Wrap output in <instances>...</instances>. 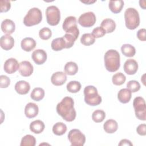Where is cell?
<instances>
[{
	"label": "cell",
	"mask_w": 146,
	"mask_h": 146,
	"mask_svg": "<svg viewBox=\"0 0 146 146\" xmlns=\"http://www.w3.org/2000/svg\"><path fill=\"white\" fill-rule=\"evenodd\" d=\"M125 23L127 29L135 30L140 24L139 12L134 8L129 7L126 9L124 13Z\"/></svg>",
	"instance_id": "cell-4"
},
{
	"label": "cell",
	"mask_w": 146,
	"mask_h": 146,
	"mask_svg": "<svg viewBox=\"0 0 146 146\" xmlns=\"http://www.w3.org/2000/svg\"><path fill=\"white\" fill-rule=\"evenodd\" d=\"M47 53L42 49H37L33 51L31 58L33 61L38 65L43 64L47 60Z\"/></svg>",
	"instance_id": "cell-12"
},
{
	"label": "cell",
	"mask_w": 146,
	"mask_h": 146,
	"mask_svg": "<svg viewBox=\"0 0 146 146\" xmlns=\"http://www.w3.org/2000/svg\"><path fill=\"white\" fill-rule=\"evenodd\" d=\"M96 21L95 14L89 11L82 14L78 19V23L84 27H90L94 25Z\"/></svg>",
	"instance_id": "cell-10"
},
{
	"label": "cell",
	"mask_w": 146,
	"mask_h": 146,
	"mask_svg": "<svg viewBox=\"0 0 146 146\" xmlns=\"http://www.w3.org/2000/svg\"><path fill=\"white\" fill-rule=\"evenodd\" d=\"M1 27L2 31L4 33L10 35L14 32L15 29V25L12 20L6 19L2 22Z\"/></svg>",
	"instance_id": "cell-18"
},
{
	"label": "cell",
	"mask_w": 146,
	"mask_h": 146,
	"mask_svg": "<svg viewBox=\"0 0 146 146\" xmlns=\"http://www.w3.org/2000/svg\"><path fill=\"white\" fill-rule=\"evenodd\" d=\"M47 22L51 26L57 25L60 19L59 9L55 6H50L46 10Z\"/></svg>",
	"instance_id": "cell-8"
},
{
	"label": "cell",
	"mask_w": 146,
	"mask_h": 146,
	"mask_svg": "<svg viewBox=\"0 0 146 146\" xmlns=\"http://www.w3.org/2000/svg\"><path fill=\"white\" fill-rule=\"evenodd\" d=\"M19 68V64L17 59L15 58H9L7 59L4 63L3 68L5 71L9 74H11L15 72Z\"/></svg>",
	"instance_id": "cell-11"
},
{
	"label": "cell",
	"mask_w": 146,
	"mask_h": 146,
	"mask_svg": "<svg viewBox=\"0 0 146 146\" xmlns=\"http://www.w3.org/2000/svg\"><path fill=\"white\" fill-rule=\"evenodd\" d=\"M106 117V113L104 111L97 110L94 111L92 114V119L96 123H100L104 120Z\"/></svg>",
	"instance_id": "cell-35"
},
{
	"label": "cell",
	"mask_w": 146,
	"mask_h": 146,
	"mask_svg": "<svg viewBox=\"0 0 146 146\" xmlns=\"http://www.w3.org/2000/svg\"><path fill=\"white\" fill-rule=\"evenodd\" d=\"M19 72L22 76H29L33 72V66L29 61H22L19 63Z\"/></svg>",
	"instance_id": "cell-14"
},
{
	"label": "cell",
	"mask_w": 146,
	"mask_h": 146,
	"mask_svg": "<svg viewBox=\"0 0 146 146\" xmlns=\"http://www.w3.org/2000/svg\"><path fill=\"white\" fill-rule=\"evenodd\" d=\"M44 96V91L43 88L40 87L34 88L30 94L31 98L36 102H39L43 99Z\"/></svg>",
	"instance_id": "cell-27"
},
{
	"label": "cell",
	"mask_w": 146,
	"mask_h": 146,
	"mask_svg": "<svg viewBox=\"0 0 146 146\" xmlns=\"http://www.w3.org/2000/svg\"><path fill=\"white\" fill-rule=\"evenodd\" d=\"M67 131V126L62 122H58L52 127L53 133L57 136L63 135Z\"/></svg>",
	"instance_id": "cell-30"
},
{
	"label": "cell",
	"mask_w": 146,
	"mask_h": 146,
	"mask_svg": "<svg viewBox=\"0 0 146 146\" xmlns=\"http://www.w3.org/2000/svg\"><path fill=\"white\" fill-rule=\"evenodd\" d=\"M106 34V31L102 27H97L92 30V34L95 38H99L103 37Z\"/></svg>",
	"instance_id": "cell-39"
},
{
	"label": "cell",
	"mask_w": 146,
	"mask_h": 146,
	"mask_svg": "<svg viewBox=\"0 0 146 146\" xmlns=\"http://www.w3.org/2000/svg\"><path fill=\"white\" fill-rule=\"evenodd\" d=\"M95 38L91 33L84 34L81 38L80 42L84 46H90L95 43Z\"/></svg>",
	"instance_id": "cell-31"
},
{
	"label": "cell",
	"mask_w": 146,
	"mask_h": 146,
	"mask_svg": "<svg viewBox=\"0 0 146 146\" xmlns=\"http://www.w3.org/2000/svg\"><path fill=\"white\" fill-rule=\"evenodd\" d=\"M39 37L43 40H47L51 37V30L48 27H43L39 31Z\"/></svg>",
	"instance_id": "cell-36"
},
{
	"label": "cell",
	"mask_w": 146,
	"mask_h": 146,
	"mask_svg": "<svg viewBox=\"0 0 146 146\" xmlns=\"http://www.w3.org/2000/svg\"><path fill=\"white\" fill-rule=\"evenodd\" d=\"M0 46L2 48L6 51L10 50L14 46V39L10 35H3L0 39Z\"/></svg>",
	"instance_id": "cell-15"
},
{
	"label": "cell",
	"mask_w": 146,
	"mask_h": 146,
	"mask_svg": "<svg viewBox=\"0 0 146 146\" xmlns=\"http://www.w3.org/2000/svg\"><path fill=\"white\" fill-rule=\"evenodd\" d=\"M84 102L90 106H98L101 103L102 100L96 88L93 86H87L84 88Z\"/></svg>",
	"instance_id": "cell-3"
},
{
	"label": "cell",
	"mask_w": 146,
	"mask_h": 146,
	"mask_svg": "<svg viewBox=\"0 0 146 146\" xmlns=\"http://www.w3.org/2000/svg\"><path fill=\"white\" fill-rule=\"evenodd\" d=\"M45 125L44 123L40 120H36L32 121L30 124V131L36 134H39L42 133L44 129Z\"/></svg>",
	"instance_id": "cell-22"
},
{
	"label": "cell",
	"mask_w": 146,
	"mask_h": 146,
	"mask_svg": "<svg viewBox=\"0 0 146 146\" xmlns=\"http://www.w3.org/2000/svg\"><path fill=\"white\" fill-rule=\"evenodd\" d=\"M124 6V2L121 0L110 1L108 7L110 10L113 13L117 14L120 13Z\"/></svg>",
	"instance_id": "cell-25"
},
{
	"label": "cell",
	"mask_w": 146,
	"mask_h": 146,
	"mask_svg": "<svg viewBox=\"0 0 146 146\" xmlns=\"http://www.w3.org/2000/svg\"><path fill=\"white\" fill-rule=\"evenodd\" d=\"M68 139L72 146H83L86 141L85 135L78 129H72L68 134Z\"/></svg>",
	"instance_id": "cell-9"
},
{
	"label": "cell",
	"mask_w": 146,
	"mask_h": 146,
	"mask_svg": "<svg viewBox=\"0 0 146 146\" xmlns=\"http://www.w3.org/2000/svg\"><path fill=\"white\" fill-rule=\"evenodd\" d=\"M11 7V3L7 0H1L0 1V12H7Z\"/></svg>",
	"instance_id": "cell-40"
},
{
	"label": "cell",
	"mask_w": 146,
	"mask_h": 146,
	"mask_svg": "<svg viewBox=\"0 0 146 146\" xmlns=\"http://www.w3.org/2000/svg\"><path fill=\"white\" fill-rule=\"evenodd\" d=\"M146 30L145 29H141L139 30L137 32V38L141 41H145L146 40Z\"/></svg>",
	"instance_id": "cell-42"
},
{
	"label": "cell",
	"mask_w": 146,
	"mask_h": 146,
	"mask_svg": "<svg viewBox=\"0 0 146 146\" xmlns=\"http://www.w3.org/2000/svg\"><path fill=\"white\" fill-rule=\"evenodd\" d=\"M67 80V76L65 73L58 71L54 73L51 78V83L56 86L63 85Z\"/></svg>",
	"instance_id": "cell-16"
},
{
	"label": "cell",
	"mask_w": 146,
	"mask_h": 146,
	"mask_svg": "<svg viewBox=\"0 0 146 146\" xmlns=\"http://www.w3.org/2000/svg\"><path fill=\"white\" fill-rule=\"evenodd\" d=\"M64 70L66 74L68 75H74L78 71V67L76 63L74 62H69L65 64Z\"/></svg>",
	"instance_id": "cell-29"
},
{
	"label": "cell",
	"mask_w": 146,
	"mask_h": 146,
	"mask_svg": "<svg viewBox=\"0 0 146 146\" xmlns=\"http://www.w3.org/2000/svg\"><path fill=\"white\" fill-rule=\"evenodd\" d=\"M122 54L127 57H132L135 55L136 50L134 46L130 44H124L121 47Z\"/></svg>",
	"instance_id": "cell-28"
},
{
	"label": "cell",
	"mask_w": 146,
	"mask_h": 146,
	"mask_svg": "<svg viewBox=\"0 0 146 146\" xmlns=\"http://www.w3.org/2000/svg\"><path fill=\"white\" fill-rule=\"evenodd\" d=\"M104 65L107 71L113 72L120 67V60L119 53L115 50H108L104 56Z\"/></svg>",
	"instance_id": "cell-2"
},
{
	"label": "cell",
	"mask_w": 146,
	"mask_h": 146,
	"mask_svg": "<svg viewBox=\"0 0 146 146\" xmlns=\"http://www.w3.org/2000/svg\"><path fill=\"white\" fill-rule=\"evenodd\" d=\"M74 105L73 99L69 96H66L57 104L56 112L66 121H72L76 116Z\"/></svg>",
	"instance_id": "cell-1"
},
{
	"label": "cell",
	"mask_w": 146,
	"mask_h": 146,
	"mask_svg": "<svg viewBox=\"0 0 146 146\" xmlns=\"http://www.w3.org/2000/svg\"><path fill=\"white\" fill-rule=\"evenodd\" d=\"M102 27L106 32V33H112L116 28V23L115 21L110 18H107L104 19L102 23Z\"/></svg>",
	"instance_id": "cell-23"
},
{
	"label": "cell",
	"mask_w": 146,
	"mask_h": 146,
	"mask_svg": "<svg viewBox=\"0 0 146 146\" xmlns=\"http://www.w3.org/2000/svg\"><path fill=\"white\" fill-rule=\"evenodd\" d=\"M96 1H88L87 2H84V1H81L82 3H84L85 4H87V5H90V4H92V3H94V2H95Z\"/></svg>",
	"instance_id": "cell-45"
},
{
	"label": "cell",
	"mask_w": 146,
	"mask_h": 146,
	"mask_svg": "<svg viewBox=\"0 0 146 146\" xmlns=\"http://www.w3.org/2000/svg\"><path fill=\"white\" fill-rule=\"evenodd\" d=\"M10 84V79L6 75H2L0 76V87L7 88Z\"/></svg>",
	"instance_id": "cell-41"
},
{
	"label": "cell",
	"mask_w": 146,
	"mask_h": 146,
	"mask_svg": "<svg viewBox=\"0 0 146 146\" xmlns=\"http://www.w3.org/2000/svg\"><path fill=\"white\" fill-rule=\"evenodd\" d=\"M30 90V84L25 80H20L15 84V91L20 95L27 94Z\"/></svg>",
	"instance_id": "cell-19"
},
{
	"label": "cell",
	"mask_w": 146,
	"mask_h": 146,
	"mask_svg": "<svg viewBox=\"0 0 146 146\" xmlns=\"http://www.w3.org/2000/svg\"><path fill=\"white\" fill-rule=\"evenodd\" d=\"M36 139L33 135H27L23 136L21 140V146H35Z\"/></svg>",
	"instance_id": "cell-32"
},
{
	"label": "cell",
	"mask_w": 146,
	"mask_h": 146,
	"mask_svg": "<svg viewBox=\"0 0 146 146\" xmlns=\"http://www.w3.org/2000/svg\"><path fill=\"white\" fill-rule=\"evenodd\" d=\"M117 123L113 119L107 120L103 125V128L106 132L108 133H113L117 130Z\"/></svg>",
	"instance_id": "cell-24"
},
{
	"label": "cell",
	"mask_w": 146,
	"mask_h": 146,
	"mask_svg": "<svg viewBox=\"0 0 146 146\" xmlns=\"http://www.w3.org/2000/svg\"><path fill=\"white\" fill-rule=\"evenodd\" d=\"M39 112L38 106L34 103H29L25 108V114L28 118H34L37 116Z\"/></svg>",
	"instance_id": "cell-17"
},
{
	"label": "cell",
	"mask_w": 146,
	"mask_h": 146,
	"mask_svg": "<svg viewBox=\"0 0 146 146\" xmlns=\"http://www.w3.org/2000/svg\"><path fill=\"white\" fill-rule=\"evenodd\" d=\"M132 96L131 91L128 88H123L121 89L117 94V98L120 102L122 103H128Z\"/></svg>",
	"instance_id": "cell-21"
},
{
	"label": "cell",
	"mask_w": 146,
	"mask_h": 146,
	"mask_svg": "<svg viewBox=\"0 0 146 146\" xmlns=\"http://www.w3.org/2000/svg\"><path fill=\"white\" fill-rule=\"evenodd\" d=\"M62 27L66 34L72 35L77 39L79 35V30L76 25V19L75 17H67L64 21Z\"/></svg>",
	"instance_id": "cell-6"
},
{
	"label": "cell",
	"mask_w": 146,
	"mask_h": 146,
	"mask_svg": "<svg viewBox=\"0 0 146 146\" xmlns=\"http://www.w3.org/2000/svg\"><path fill=\"white\" fill-rule=\"evenodd\" d=\"M123 68L127 74L130 75H133L138 70V64L135 60L129 59L125 62Z\"/></svg>",
	"instance_id": "cell-13"
},
{
	"label": "cell",
	"mask_w": 146,
	"mask_h": 146,
	"mask_svg": "<svg viewBox=\"0 0 146 146\" xmlns=\"http://www.w3.org/2000/svg\"><path fill=\"white\" fill-rule=\"evenodd\" d=\"M67 90L71 93L78 92L81 89V84L78 81H70L67 84Z\"/></svg>",
	"instance_id": "cell-33"
},
{
	"label": "cell",
	"mask_w": 146,
	"mask_h": 146,
	"mask_svg": "<svg viewBox=\"0 0 146 146\" xmlns=\"http://www.w3.org/2000/svg\"><path fill=\"white\" fill-rule=\"evenodd\" d=\"M21 46L23 50L27 52H30L35 47L36 42L33 38L27 37L22 40Z\"/></svg>",
	"instance_id": "cell-20"
},
{
	"label": "cell",
	"mask_w": 146,
	"mask_h": 146,
	"mask_svg": "<svg viewBox=\"0 0 146 146\" xmlns=\"http://www.w3.org/2000/svg\"><path fill=\"white\" fill-rule=\"evenodd\" d=\"M126 80L125 76L121 72H117L114 74L112 78V81L113 84L120 86L124 83Z\"/></svg>",
	"instance_id": "cell-34"
},
{
	"label": "cell",
	"mask_w": 146,
	"mask_h": 146,
	"mask_svg": "<svg viewBox=\"0 0 146 146\" xmlns=\"http://www.w3.org/2000/svg\"><path fill=\"white\" fill-rule=\"evenodd\" d=\"M137 133L141 136H145L146 135V125L141 124L138 125L136 128Z\"/></svg>",
	"instance_id": "cell-43"
},
{
	"label": "cell",
	"mask_w": 146,
	"mask_h": 146,
	"mask_svg": "<svg viewBox=\"0 0 146 146\" xmlns=\"http://www.w3.org/2000/svg\"><path fill=\"white\" fill-rule=\"evenodd\" d=\"M119 146L121 145H131L132 146L133 144L131 142V141L127 140V139H122L120 143L118 144Z\"/></svg>",
	"instance_id": "cell-44"
},
{
	"label": "cell",
	"mask_w": 146,
	"mask_h": 146,
	"mask_svg": "<svg viewBox=\"0 0 146 146\" xmlns=\"http://www.w3.org/2000/svg\"><path fill=\"white\" fill-rule=\"evenodd\" d=\"M42 20V13L40 10L37 7L30 9L23 19V23L25 26L30 27L39 24Z\"/></svg>",
	"instance_id": "cell-5"
},
{
	"label": "cell",
	"mask_w": 146,
	"mask_h": 146,
	"mask_svg": "<svg viewBox=\"0 0 146 146\" xmlns=\"http://www.w3.org/2000/svg\"><path fill=\"white\" fill-rule=\"evenodd\" d=\"M63 38L66 43V48H70L74 45L75 41L76 40L74 36L69 34H65Z\"/></svg>",
	"instance_id": "cell-38"
},
{
	"label": "cell",
	"mask_w": 146,
	"mask_h": 146,
	"mask_svg": "<svg viewBox=\"0 0 146 146\" xmlns=\"http://www.w3.org/2000/svg\"><path fill=\"white\" fill-rule=\"evenodd\" d=\"M133 106L136 117L141 120H146V106L143 98L141 96L136 97L133 102Z\"/></svg>",
	"instance_id": "cell-7"
},
{
	"label": "cell",
	"mask_w": 146,
	"mask_h": 146,
	"mask_svg": "<svg viewBox=\"0 0 146 146\" xmlns=\"http://www.w3.org/2000/svg\"><path fill=\"white\" fill-rule=\"evenodd\" d=\"M51 46L53 50L58 51L62 50L63 48H66V43L63 37L57 38L52 40Z\"/></svg>",
	"instance_id": "cell-26"
},
{
	"label": "cell",
	"mask_w": 146,
	"mask_h": 146,
	"mask_svg": "<svg viewBox=\"0 0 146 146\" xmlns=\"http://www.w3.org/2000/svg\"><path fill=\"white\" fill-rule=\"evenodd\" d=\"M127 87L131 92H137L140 89V84L136 80H130L127 84Z\"/></svg>",
	"instance_id": "cell-37"
}]
</instances>
